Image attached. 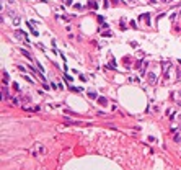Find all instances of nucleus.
<instances>
[{
	"label": "nucleus",
	"mask_w": 181,
	"mask_h": 170,
	"mask_svg": "<svg viewBox=\"0 0 181 170\" xmlns=\"http://www.w3.org/2000/svg\"><path fill=\"white\" fill-rule=\"evenodd\" d=\"M147 77H149V82H150V83H155V82H157V75H155L154 72H150Z\"/></svg>",
	"instance_id": "nucleus-1"
},
{
	"label": "nucleus",
	"mask_w": 181,
	"mask_h": 170,
	"mask_svg": "<svg viewBox=\"0 0 181 170\" xmlns=\"http://www.w3.org/2000/svg\"><path fill=\"white\" fill-rule=\"evenodd\" d=\"M96 100H98V103H100V105H103V106H104V105H108V100L104 98V97H98Z\"/></svg>",
	"instance_id": "nucleus-2"
},
{
	"label": "nucleus",
	"mask_w": 181,
	"mask_h": 170,
	"mask_svg": "<svg viewBox=\"0 0 181 170\" xmlns=\"http://www.w3.org/2000/svg\"><path fill=\"white\" fill-rule=\"evenodd\" d=\"M2 93H3V95H2V98H3V100L10 98V93H8V92H7V88H5V87H3V90H2Z\"/></svg>",
	"instance_id": "nucleus-3"
},
{
	"label": "nucleus",
	"mask_w": 181,
	"mask_h": 170,
	"mask_svg": "<svg viewBox=\"0 0 181 170\" xmlns=\"http://www.w3.org/2000/svg\"><path fill=\"white\" fill-rule=\"evenodd\" d=\"M88 97H90V98H96V92H88Z\"/></svg>",
	"instance_id": "nucleus-4"
},
{
	"label": "nucleus",
	"mask_w": 181,
	"mask_h": 170,
	"mask_svg": "<svg viewBox=\"0 0 181 170\" xmlns=\"http://www.w3.org/2000/svg\"><path fill=\"white\" fill-rule=\"evenodd\" d=\"M13 25H20V18H18V16H13Z\"/></svg>",
	"instance_id": "nucleus-5"
},
{
	"label": "nucleus",
	"mask_w": 181,
	"mask_h": 170,
	"mask_svg": "<svg viewBox=\"0 0 181 170\" xmlns=\"http://www.w3.org/2000/svg\"><path fill=\"white\" fill-rule=\"evenodd\" d=\"M8 82V75H7V72H3V83H7Z\"/></svg>",
	"instance_id": "nucleus-6"
},
{
	"label": "nucleus",
	"mask_w": 181,
	"mask_h": 170,
	"mask_svg": "<svg viewBox=\"0 0 181 170\" xmlns=\"http://www.w3.org/2000/svg\"><path fill=\"white\" fill-rule=\"evenodd\" d=\"M127 2H130V3H134V2H135V0H127Z\"/></svg>",
	"instance_id": "nucleus-7"
}]
</instances>
